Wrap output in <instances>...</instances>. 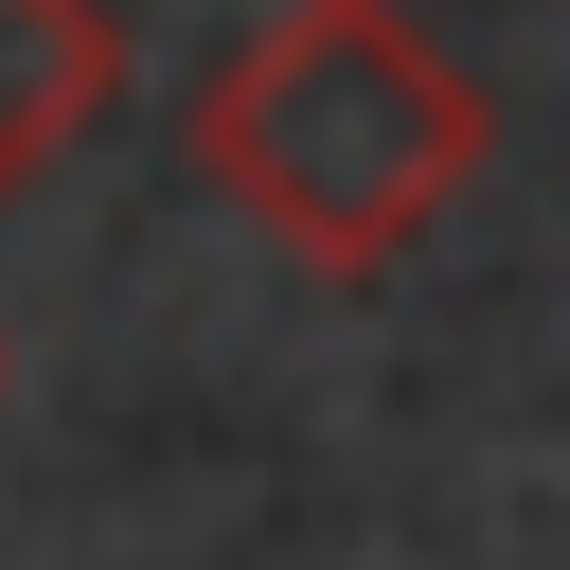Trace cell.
Masks as SVG:
<instances>
[{"label": "cell", "instance_id": "obj_1", "mask_svg": "<svg viewBox=\"0 0 570 570\" xmlns=\"http://www.w3.org/2000/svg\"><path fill=\"white\" fill-rule=\"evenodd\" d=\"M196 178L303 249V267H392L463 214L481 178V71L410 18V0H285L267 36H232L178 107Z\"/></svg>", "mask_w": 570, "mask_h": 570}, {"label": "cell", "instance_id": "obj_2", "mask_svg": "<svg viewBox=\"0 0 570 570\" xmlns=\"http://www.w3.org/2000/svg\"><path fill=\"white\" fill-rule=\"evenodd\" d=\"M107 107H125V18L107 0H0V196H36Z\"/></svg>", "mask_w": 570, "mask_h": 570}, {"label": "cell", "instance_id": "obj_3", "mask_svg": "<svg viewBox=\"0 0 570 570\" xmlns=\"http://www.w3.org/2000/svg\"><path fill=\"white\" fill-rule=\"evenodd\" d=\"M0 392H18V356H0Z\"/></svg>", "mask_w": 570, "mask_h": 570}]
</instances>
